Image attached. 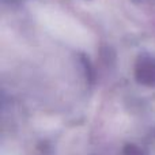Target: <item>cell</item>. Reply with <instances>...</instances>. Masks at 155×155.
I'll return each mask as SVG.
<instances>
[{"mask_svg":"<svg viewBox=\"0 0 155 155\" xmlns=\"http://www.w3.org/2000/svg\"><path fill=\"white\" fill-rule=\"evenodd\" d=\"M136 76L140 82L146 84H155V61L143 60L136 68Z\"/></svg>","mask_w":155,"mask_h":155,"instance_id":"6da1fadb","label":"cell"}]
</instances>
